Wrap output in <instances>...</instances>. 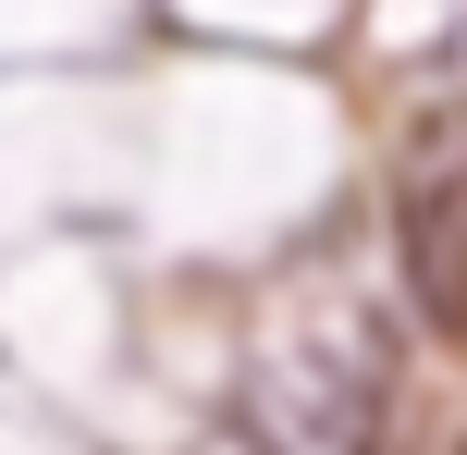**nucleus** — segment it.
I'll use <instances>...</instances> for the list:
<instances>
[{"mask_svg":"<svg viewBox=\"0 0 467 455\" xmlns=\"http://www.w3.org/2000/svg\"><path fill=\"white\" fill-rule=\"evenodd\" d=\"M394 246H406V284L419 308L467 333V98H431L406 123V160H394Z\"/></svg>","mask_w":467,"mask_h":455,"instance_id":"obj_1","label":"nucleus"}]
</instances>
